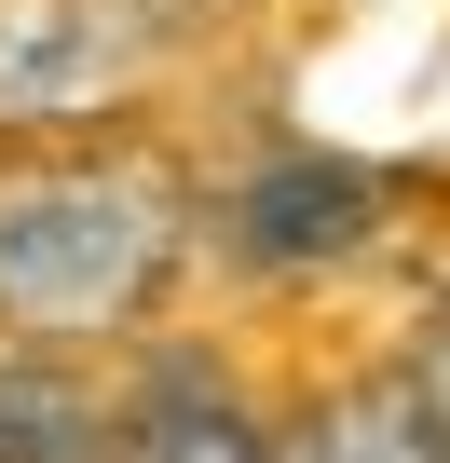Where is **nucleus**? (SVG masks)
Masks as SVG:
<instances>
[{
    "label": "nucleus",
    "mask_w": 450,
    "mask_h": 463,
    "mask_svg": "<svg viewBox=\"0 0 450 463\" xmlns=\"http://www.w3.org/2000/svg\"><path fill=\"white\" fill-rule=\"evenodd\" d=\"M0 463H110V422H96V395H82L69 368L14 354V368H0Z\"/></svg>",
    "instance_id": "5"
},
{
    "label": "nucleus",
    "mask_w": 450,
    "mask_h": 463,
    "mask_svg": "<svg viewBox=\"0 0 450 463\" xmlns=\"http://www.w3.org/2000/svg\"><path fill=\"white\" fill-rule=\"evenodd\" d=\"M369 232H382V177H369V164H328V150H287V164H260V177L233 191V246H246L260 273L328 260V246H369Z\"/></svg>",
    "instance_id": "3"
},
{
    "label": "nucleus",
    "mask_w": 450,
    "mask_h": 463,
    "mask_svg": "<svg viewBox=\"0 0 450 463\" xmlns=\"http://www.w3.org/2000/svg\"><path fill=\"white\" fill-rule=\"evenodd\" d=\"M177 260L164 177H28L0 191V327H123Z\"/></svg>",
    "instance_id": "1"
},
{
    "label": "nucleus",
    "mask_w": 450,
    "mask_h": 463,
    "mask_svg": "<svg viewBox=\"0 0 450 463\" xmlns=\"http://www.w3.org/2000/svg\"><path fill=\"white\" fill-rule=\"evenodd\" d=\"M123 463H260V422L218 395L205 368H164V382L137 395V436H123Z\"/></svg>",
    "instance_id": "4"
},
{
    "label": "nucleus",
    "mask_w": 450,
    "mask_h": 463,
    "mask_svg": "<svg viewBox=\"0 0 450 463\" xmlns=\"http://www.w3.org/2000/svg\"><path fill=\"white\" fill-rule=\"evenodd\" d=\"M177 42V0H0V123H96Z\"/></svg>",
    "instance_id": "2"
},
{
    "label": "nucleus",
    "mask_w": 450,
    "mask_h": 463,
    "mask_svg": "<svg viewBox=\"0 0 450 463\" xmlns=\"http://www.w3.org/2000/svg\"><path fill=\"white\" fill-rule=\"evenodd\" d=\"M287 463H450V449H436V422H423L409 382H369V395L314 409V422L287 436Z\"/></svg>",
    "instance_id": "6"
}]
</instances>
